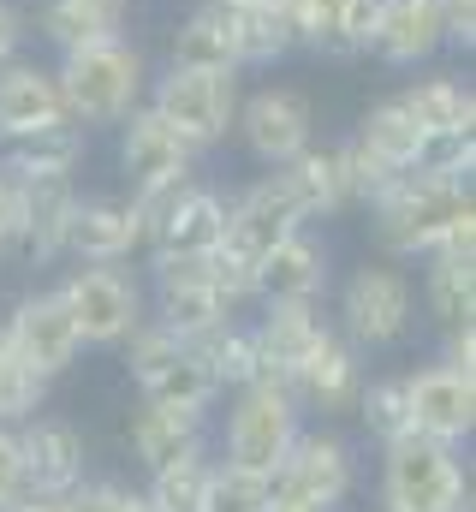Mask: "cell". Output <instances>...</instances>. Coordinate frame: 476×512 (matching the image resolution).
<instances>
[{"label":"cell","instance_id":"obj_38","mask_svg":"<svg viewBox=\"0 0 476 512\" xmlns=\"http://www.w3.org/2000/svg\"><path fill=\"white\" fill-rule=\"evenodd\" d=\"M215 512H274V489L256 471H233L215 459Z\"/></svg>","mask_w":476,"mask_h":512},{"label":"cell","instance_id":"obj_14","mask_svg":"<svg viewBox=\"0 0 476 512\" xmlns=\"http://www.w3.org/2000/svg\"><path fill=\"white\" fill-rule=\"evenodd\" d=\"M149 245V227L131 203V191H78L66 262H137Z\"/></svg>","mask_w":476,"mask_h":512},{"label":"cell","instance_id":"obj_25","mask_svg":"<svg viewBox=\"0 0 476 512\" xmlns=\"http://www.w3.org/2000/svg\"><path fill=\"white\" fill-rule=\"evenodd\" d=\"M280 173H286V185H292V197H298V209H304L310 227L357 209L352 203V173H346V143H340V137H316V143H310L298 161H286Z\"/></svg>","mask_w":476,"mask_h":512},{"label":"cell","instance_id":"obj_50","mask_svg":"<svg viewBox=\"0 0 476 512\" xmlns=\"http://www.w3.org/2000/svg\"><path fill=\"white\" fill-rule=\"evenodd\" d=\"M119 6H137V0H119Z\"/></svg>","mask_w":476,"mask_h":512},{"label":"cell","instance_id":"obj_44","mask_svg":"<svg viewBox=\"0 0 476 512\" xmlns=\"http://www.w3.org/2000/svg\"><path fill=\"white\" fill-rule=\"evenodd\" d=\"M441 364L453 370H476V322H459V328H441Z\"/></svg>","mask_w":476,"mask_h":512},{"label":"cell","instance_id":"obj_39","mask_svg":"<svg viewBox=\"0 0 476 512\" xmlns=\"http://www.w3.org/2000/svg\"><path fill=\"white\" fill-rule=\"evenodd\" d=\"M131 495L137 489H125L119 477H84L72 495H60L66 512H131Z\"/></svg>","mask_w":476,"mask_h":512},{"label":"cell","instance_id":"obj_2","mask_svg":"<svg viewBox=\"0 0 476 512\" xmlns=\"http://www.w3.org/2000/svg\"><path fill=\"white\" fill-rule=\"evenodd\" d=\"M54 78H60L66 120L84 126L90 137H102V131H114L131 108H143L149 78H155V60H149V48L125 30V36L90 42V48H78V54H60V60H54Z\"/></svg>","mask_w":476,"mask_h":512},{"label":"cell","instance_id":"obj_32","mask_svg":"<svg viewBox=\"0 0 476 512\" xmlns=\"http://www.w3.org/2000/svg\"><path fill=\"white\" fill-rule=\"evenodd\" d=\"M227 24H233L238 72H274V66H286V60L298 54L292 24L280 18L274 0H268V6H238V12H227Z\"/></svg>","mask_w":476,"mask_h":512},{"label":"cell","instance_id":"obj_18","mask_svg":"<svg viewBox=\"0 0 476 512\" xmlns=\"http://www.w3.org/2000/svg\"><path fill=\"white\" fill-rule=\"evenodd\" d=\"M328 304H256L250 334H256V382L292 387L298 364L316 352V340L328 334Z\"/></svg>","mask_w":476,"mask_h":512},{"label":"cell","instance_id":"obj_35","mask_svg":"<svg viewBox=\"0 0 476 512\" xmlns=\"http://www.w3.org/2000/svg\"><path fill=\"white\" fill-rule=\"evenodd\" d=\"M352 417H357V429H363L375 447L411 435V382H405V370H381V376H369L363 393H357V405H352Z\"/></svg>","mask_w":476,"mask_h":512},{"label":"cell","instance_id":"obj_42","mask_svg":"<svg viewBox=\"0 0 476 512\" xmlns=\"http://www.w3.org/2000/svg\"><path fill=\"white\" fill-rule=\"evenodd\" d=\"M30 54V6L24 0H0V66Z\"/></svg>","mask_w":476,"mask_h":512},{"label":"cell","instance_id":"obj_51","mask_svg":"<svg viewBox=\"0 0 476 512\" xmlns=\"http://www.w3.org/2000/svg\"><path fill=\"white\" fill-rule=\"evenodd\" d=\"M381 512H387V507H381ZM465 512H471V507H465Z\"/></svg>","mask_w":476,"mask_h":512},{"label":"cell","instance_id":"obj_10","mask_svg":"<svg viewBox=\"0 0 476 512\" xmlns=\"http://www.w3.org/2000/svg\"><path fill=\"white\" fill-rule=\"evenodd\" d=\"M6 346L18 352V364H30L42 382H60L66 370H78L84 358V334L60 298V286H30L6 304Z\"/></svg>","mask_w":476,"mask_h":512},{"label":"cell","instance_id":"obj_36","mask_svg":"<svg viewBox=\"0 0 476 512\" xmlns=\"http://www.w3.org/2000/svg\"><path fill=\"white\" fill-rule=\"evenodd\" d=\"M191 352L203 358V370L215 376L221 393L256 382V334H250V316H227L221 328H209L203 340H191Z\"/></svg>","mask_w":476,"mask_h":512},{"label":"cell","instance_id":"obj_47","mask_svg":"<svg viewBox=\"0 0 476 512\" xmlns=\"http://www.w3.org/2000/svg\"><path fill=\"white\" fill-rule=\"evenodd\" d=\"M221 12H238V6H268V0H215Z\"/></svg>","mask_w":476,"mask_h":512},{"label":"cell","instance_id":"obj_4","mask_svg":"<svg viewBox=\"0 0 476 512\" xmlns=\"http://www.w3.org/2000/svg\"><path fill=\"white\" fill-rule=\"evenodd\" d=\"M381 507L387 512H465L471 507V465L465 447L435 435H399L381 447Z\"/></svg>","mask_w":476,"mask_h":512},{"label":"cell","instance_id":"obj_20","mask_svg":"<svg viewBox=\"0 0 476 512\" xmlns=\"http://www.w3.org/2000/svg\"><path fill=\"white\" fill-rule=\"evenodd\" d=\"M227 197H233V185L197 173V179L179 191V203L149 227L143 256H209L221 245V233H227Z\"/></svg>","mask_w":476,"mask_h":512},{"label":"cell","instance_id":"obj_27","mask_svg":"<svg viewBox=\"0 0 476 512\" xmlns=\"http://www.w3.org/2000/svg\"><path fill=\"white\" fill-rule=\"evenodd\" d=\"M399 102H405V114L429 131H476V84L465 72H435V66H423V72H405V84L393 90Z\"/></svg>","mask_w":476,"mask_h":512},{"label":"cell","instance_id":"obj_29","mask_svg":"<svg viewBox=\"0 0 476 512\" xmlns=\"http://www.w3.org/2000/svg\"><path fill=\"white\" fill-rule=\"evenodd\" d=\"M346 137H352L375 167H387V173H411V167H417V149H423V126L405 114L399 96H375V102L357 114V126L346 131Z\"/></svg>","mask_w":476,"mask_h":512},{"label":"cell","instance_id":"obj_28","mask_svg":"<svg viewBox=\"0 0 476 512\" xmlns=\"http://www.w3.org/2000/svg\"><path fill=\"white\" fill-rule=\"evenodd\" d=\"M417 268V310L435 322V334L476 322V251H429Z\"/></svg>","mask_w":476,"mask_h":512},{"label":"cell","instance_id":"obj_1","mask_svg":"<svg viewBox=\"0 0 476 512\" xmlns=\"http://www.w3.org/2000/svg\"><path fill=\"white\" fill-rule=\"evenodd\" d=\"M363 215H369L375 256H393V262H423L429 251H476L471 179L399 173Z\"/></svg>","mask_w":476,"mask_h":512},{"label":"cell","instance_id":"obj_26","mask_svg":"<svg viewBox=\"0 0 476 512\" xmlns=\"http://www.w3.org/2000/svg\"><path fill=\"white\" fill-rule=\"evenodd\" d=\"M90 131L60 120L48 131H30L18 143H0V167L18 179V185H36V179H84V161H90Z\"/></svg>","mask_w":476,"mask_h":512},{"label":"cell","instance_id":"obj_12","mask_svg":"<svg viewBox=\"0 0 476 512\" xmlns=\"http://www.w3.org/2000/svg\"><path fill=\"white\" fill-rule=\"evenodd\" d=\"M441 54H447L441 0H375L363 30V60H375L381 72H423Z\"/></svg>","mask_w":476,"mask_h":512},{"label":"cell","instance_id":"obj_8","mask_svg":"<svg viewBox=\"0 0 476 512\" xmlns=\"http://www.w3.org/2000/svg\"><path fill=\"white\" fill-rule=\"evenodd\" d=\"M304 405L292 399V387L280 382H244L227 399V423H221V465L274 477V465L292 453L298 429H304Z\"/></svg>","mask_w":476,"mask_h":512},{"label":"cell","instance_id":"obj_30","mask_svg":"<svg viewBox=\"0 0 476 512\" xmlns=\"http://www.w3.org/2000/svg\"><path fill=\"white\" fill-rule=\"evenodd\" d=\"M203 423H209V417L167 411V405H137V411H131V423H125V447H131V459H137V465H143V477H149V471H161L167 459H179V453L203 447Z\"/></svg>","mask_w":476,"mask_h":512},{"label":"cell","instance_id":"obj_13","mask_svg":"<svg viewBox=\"0 0 476 512\" xmlns=\"http://www.w3.org/2000/svg\"><path fill=\"white\" fill-rule=\"evenodd\" d=\"M18 447H24V489L30 495H72L84 477H90V441L72 417L60 411H36L18 423Z\"/></svg>","mask_w":476,"mask_h":512},{"label":"cell","instance_id":"obj_40","mask_svg":"<svg viewBox=\"0 0 476 512\" xmlns=\"http://www.w3.org/2000/svg\"><path fill=\"white\" fill-rule=\"evenodd\" d=\"M24 489V447H18V423H0V512L18 507Z\"/></svg>","mask_w":476,"mask_h":512},{"label":"cell","instance_id":"obj_34","mask_svg":"<svg viewBox=\"0 0 476 512\" xmlns=\"http://www.w3.org/2000/svg\"><path fill=\"white\" fill-rule=\"evenodd\" d=\"M137 399H143V405H167V411H191V417H209V405L221 399V387H215V376L203 370V358L185 346L173 364H161L149 382L137 387Z\"/></svg>","mask_w":476,"mask_h":512},{"label":"cell","instance_id":"obj_24","mask_svg":"<svg viewBox=\"0 0 476 512\" xmlns=\"http://www.w3.org/2000/svg\"><path fill=\"white\" fill-rule=\"evenodd\" d=\"M84 179H36L24 185V227L12 256L24 268H60L66 262V233H72V209H78Z\"/></svg>","mask_w":476,"mask_h":512},{"label":"cell","instance_id":"obj_43","mask_svg":"<svg viewBox=\"0 0 476 512\" xmlns=\"http://www.w3.org/2000/svg\"><path fill=\"white\" fill-rule=\"evenodd\" d=\"M18 227H24V185L0 167V251L6 256L18 245Z\"/></svg>","mask_w":476,"mask_h":512},{"label":"cell","instance_id":"obj_6","mask_svg":"<svg viewBox=\"0 0 476 512\" xmlns=\"http://www.w3.org/2000/svg\"><path fill=\"white\" fill-rule=\"evenodd\" d=\"M322 137V114L316 96L292 78H262L238 96V120H233V143L244 149L250 167H286L298 161L310 143Z\"/></svg>","mask_w":476,"mask_h":512},{"label":"cell","instance_id":"obj_17","mask_svg":"<svg viewBox=\"0 0 476 512\" xmlns=\"http://www.w3.org/2000/svg\"><path fill=\"white\" fill-rule=\"evenodd\" d=\"M411 382V429L417 435H435V441H453L465 447L476 435V370H453L441 358L405 370Z\"/></svg>","mask_w":476,"mask_h":512},{"label":"cell","instance_id":"obj_11","mask_svg":"<svg viewBox=\"0 0 476 512\" xmlns=\"http://www.w3.org/2000/svg\"><path fill=\"white\" fill-rule=\"evenodd\" d=\"M298 227H310V221H304V209H298L286 173H280V167H268V173L256 167V179L233 185V197H227L221 251L238 256V262H250V268H262V256L274 251L286 233H298Z\"/></svg>","mask_w":476,"mask_h":512},{"label":"cell","instance_id":"obj_33","mask_svg":"<svg viewBox=\"0 0 476 512\" xmlns=\"http://www.w3.org/2000/svg\"><path fill=\"white\" fill-rule=\"evenodd\" d=\"M143 495L161 512H215V453L191 447V453L167 459L161 471H149Z\"/></svg>","mask_w":476,"mask_h":512},{"label":"cell","instance_id":"obj_37","mask_svg":"<svg viewBox=\"0 0 476 512\" xmlns=\"http://www.w3.org/2000/svg\"><path fill=\"white\" fill-rule=\"evenodd\" d=\"M48 387L30 364H18V352L12 346H0V423H24V417H36L42 405H48Z\"/></svg>","mask_w":476,"mask_h":512},{"label":"cell","instance_id":"obj_9","mask_svg":"<svg viewBox=\"0 0 476 512\" xmlns=\"http://www.w3.org/2000/svg\"><path fill=\"white\" fill-rule=\"evenodd\" d=\"M268 489L274 507H346V495L357 489V447L334 423H304Z\"/></svg>","mask_w":476,"mask_h":512},{"label":"cell","instance_id":"obj_21","mask_svg":"<svg viewBox=\"0 0 476 512\" xmlns=\"http://www.w3.org/2000/svg\"><path fill=\"white\" fill-rule=\"evenodd\" d=\"M60 120H66V102H60L54 60H42L36 48L6 60L0 66V143H18V137L48 131Z\"/></svg>","mask_w":476,"mask_h":512},{"label":"cell","instance_id":"obj_22","mask_svg":"<svg viewBox=\"0 0 476 512\" xmlns=\"http://www.w3.org/2000/svg\"><path fill=\"white\" fill-rule=\"evenodd\" d=\"M280 18L292 24L298 54L316 60H363V30L375 0H274Z\"/></svg>","mask_w":476,"mask_h":512},{"label":"cell","instance_id":"obj_5","mask_svg":"<svg viewBox=\"0 0 476 512\" xmlns=\"http://www.w3.org/2000/svg\"><path fill=\"white\" fill-rule=\"evenodd\" d=\"M238 96H244V72H191V66H155L149 78V108L185 137V149L203 161L215 149L233 143Z\"/></svg>","mask_w":476,"mask_h":512},{"label":"cell","instance_id":"obj_46","mask_svg":"<svg viewBox=\"0 0 476 512\" xmlns=\"http://www.w3.org/2000/svg\"><path fill=\"white\" fill-rule=\"evenodd\" d=\"M131 512H161V507H155V501H149V495L137 489V495H131Z\"/></svg>","mask_w":476,"mask_h":512},{"label":"cell","instance_id":"obj_48","mask_svg":"<svg viewBox=\"0 0 476 512\" xmlns=\"http://www.w3.org/2000/svg\"><path fill=\"white\" fill-rule=\"evenodd\" d=\"M274 512H340V507H274Z\"/></svg>","mask_w":476,"mask_h":512},{"label":"cell","instance_id":"obj_16","mask_svg":"<svg viewBox=\"0 0 476 512\" xmlns=\"http://www.w3.org/2000/svg\"><path fill=\"white\" fill-rule=\"evenodd\" d=\"M334 292V245L316 227L286 233L256 268V304H328Z\"/></svg>","mask_w":476,"mask_h":512},{"label":"cell","instance_id":"obj_41","mask_svg":"<svg viewBox=\"0 0 476 512\" xmlns=\"http://www.w3.org/2000/svg\"><path fill=\"white\" fill-rule=\"evenodd\" d=\"M441 30H447V54H476V0H441Z\"/></svg>","mask_w":476,"mask_h":512},{"label":"cell","instance_id":"obj_23","mask_svg":"<svg viewBox=\"0 0 476 512\" xmlns=\"http://www.w3.org/2000/svg\"><path fill=\"white\" fill-rule=\"evenodd\" d=\"M125 30H131V6L119 0H36L30 6V42H42L48 60L125 36Z\"/></svg>","mask_w":476,"mask_h":512},{"label":"cell","instance_id":"obj_3","mask_svg":"<svg viewBox=\"0 0 476 512\" xmlns=\"http://www.w3.org/2000/svg\"><path fill=\"white\" fill-rule=\"evenodd\" d=\"M328 322L352 340L363 358L399 352L417 334V274H411V262L363 256L334 286V316Z\"/></svg>","mask_w":476,"mask_h":512},{"label":"cell","instance_id":"obj_31","mask_svg":"<svg viewBox=\"0 0 476 512\" xmlns=\"http://www.w3.org/2000/svg\"><path fill=\"white\" fill-rule=\"evenodd\" d=\"M167 66H191V72H238L233 60V24L215 0H197L173 36H167Z\"/></svg>","mask_w":476,"mask_h":512},{"label":"cell","instance_id":"obj_49","mask_svg":"<svg viewBox=\"0 0 476 512\" xmlns=\"http://www.w3.org/2000/svg\"><path fill=\"white\" fill-rule=\"evenodd\" d=\"M6 262H12V256H6V251H0V268H6Z\"/></svg>","mask_w":476,"mask_h":512},{"label":"cell","instance_id":"obj_45","mask_svg":"<svg viewBox=\"0 0 476 512\" xmlns=\"http://www.w3.org/2000/svg\"><path fill=\"white\" fill-rule=\"evenodd\" d=\"M6 512H66V501H48V495H24L18 507H6Z\"/></svg>","mask_w":476,"mask_h":512},{"label":"cell","instance_id":"obj_15","mask_svg":"<svg viewBox=\"0 0 476 512\" xmlns=\"http://www.w3.org/2000/svg\"><path fill=\"white\" fill-rule=\"evenodd\" d=\"M114 167H119V191H143V185H161V179L197 173L203 161L185 149L179 131L143 102V108H131V114L114 126Z\"/></svg>","mask_w":476,"mask_h":512},{"label":"cell","instance_id":"obj_19","mask_svg":"<svg viewBox=\"0 0 476 512\" xmlns=\"http://www.w3.org/2000/svg\"><path fill=\"white\" fill-rule=\"evenodd\" d=\"M363 382H369L363 352H357L340 328H328V334L316 340V352L298 364V376H292V399L304 405V417L316 411V417L328 423V417H352Z\"/></svg>","mask_w":476,"mask_h":512},{"label":"cell","instance_id":"obj_7","mask_svg":"<svg viewBox=\"0 0 476 512\" xmlns=\"http://www.w3.org/2000/svg\"><path fill=\"white\" fill-rule=\"evenodd\" d=\"M54 286L84 334V352H114L149 316V286H143L137 262H72Z\"/></svg>","mask_w":476,"mask_h":512}]
</instances>
